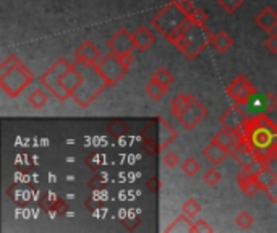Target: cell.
<instances>
[{
    "instance_id": "277c9868",
    "label": "cell",
    "mask_w": 277,
    "mask_h": 233,
    "mask_svg": "<svg viewBox=\"0 0 277 233\" xmlns=\"http://www.w3.org/2000/svg\"><path fill=\"white\" fill-rule=\"evenodd\" d=\"M70 67H72V64L67 59H59L53 62L47 72H44L39 78L42 86L49 92H52L59 100H62V102L70 97V94H68L64 89V86H62V75H64Z\"/></svg>"
},
{
    "instance_id": "83f0119b",
    "label": "cell",
    "mask_w": 277,
    "mask_h": 233,
    "mask_svg": "<svg viewBox=\"0 0 277 233\" xmlns=\"http://www.w3.org/2000/svg\"><path fill=\"white\" fill-rule=\"evenodd\" d=\"M235 223H237V227H238V228L246 230V228H250L253 223H255V217H253L250 212L242 211V212H238V214H237V217H235Z\"/></svg>"
},
{
    "instance_id": "d590c367",
    "label": "cell",
    "mask_w": 277,
    "mask_h": 233,
    "mask_svg": "<svg viewBox=\"0 0 277 233\" xmlns=\"http://www.w3.org/2000/svg\"><path fill=\"white\" fill-rule=\"evenodd\" d=\"M207 231H214V228L204 219H199L193 223V233H207Z\"/></svg>"
},
{
    "instance_id": "5b68a950",
    "label": "cell",
    "mask_w": 277,
    "mask_h": 233,
    "mask_svg": "<svg viewBox=\"0 0 277 233\" xmlns=\"http://www.w3.org/2000/svg\"><path fill=\"white\" fill-rule=\"evenodd\" d=\"M105 88H109V86H107V83L102 80V76L99 75L97 70L94 68L92 76L84 75L83 83L80 84V88L73 92L72 97L75 99V102H78V105H81L84 108V107H88L99 94H101Z\"/></svg>"
},
{
    "instance_id": "e0dca14e",
    "label": "cell",
    "mask_w": 277,
    "mask_h": 233,
    "mask_svg": "<svg viewBox=\"0 0 277 233\" xmlns=\"http://www.w3.org/2000/svg\"><path fill=\"white\" fill-rule=\"evenodd\" d=\"M212 139H215L219 144H222L224 147H227V149L232 152L235 147L242 143V138H240V135L237 133V131H232V130H227V128H222V130H219L217 133L214 135V138Z\"/></svg>"
},
{
    "instance_id": "603a6c76",
    "label": "cell",
    "mask_w": 277,
    "mask_h": 233,
    "mask_svg": "<svg viewBox=\"0 0 277 233\" xmlns=\"http://www.w3.org/2000/svg\"><path fill=\"white\" fill-rule=\"evenodd\" d=\"M191 217L188 215H180L175 222H172V225H169L165 228V231H191L193 233V222L190 220Z\"/></svg>"
},
{
    "instance_id": "7c38bea8",
    "label": "cell",
    "mask_w": 277,
    "mask_h": 233,
    "mask_svg": "<svg viewBox=\"0 0 277 233\" xmlns=\"http://www.w3.org/2000/svg\"><path fill=\"white\" fill-rule=\"evenodd\" d=\"M237 183H238V186H240V190L243 191L245 196H248V198H255L261 191V185L258 182V177L248 173L246 170H242V172L237 175Z\"/></svg>"
},
{
    "instance_id": "52a82bcc",
    "label": "cell",
    "mask_w": 277,
    "mask_h": 233,
    "mask_svg": "<svg viewBox=\"0 0 277 233\" xmlns=\"http://www.w3.org/2000/svg\"><path fill=\"white\" fill-rule=\"evenodd\" d=\"M227 96L238 105L250 104L256 96V88L245 75H238L227 86Z\"/></svg>"
},
{
    "instance_id": "7a4b0ae2",
    "label": "cell",
    "mask_w": 277,
    "mask_h": 233,
    "mask_svg": "<svg viewBox=\"0 0 277 233\" xmlns=\"http://www.w3.org/2000/svg\"><path fill=\"white\" fill-rule=\"evenodd\" d=\"M212 33L206 28V25H191L183 31V34L174 45L185 57L193 60L204 50L207 44H211Z\"/></svg>"
},
{
    "instance_id": "f546056e",
    "label": "cell",
    "mask_w": 277,
    "mask_h": 233,
    "mask_svg": "<svg viewBox=\"0 0 277 233\" xmlns=\"http://www.w3.org/2000/svg\"><path fill=\"white\" fill-rule=\"evenodd\" d=\"M243 0H217V5L227 13H234L242 7Z\"/></svg>"
},
{
    "instance_id": "f1b7e54d",
    "label": "cell",
    "mask_w": 277,
    "mask_h": 233,
    "mask_svg": "<svg viewBox=\"0 0 277 233\" xmlns=\"http://www.w3.org/2000/svg\"><path fill=\"white\" fill-rule=\"evenodd\" d=\"M187 17H188V20H190L191 23H193V25H206L207 18H209V17H207V13H206L204 10L196 9V7H195V9L187 15Z\"/></svg>"
},
{
    "instance_id": "ffe728a7",
    "label": "cell",
    "mask_w": 277,
    "mask_h": 233,
    "mask_svg": "<svg viewBox=\"0 0 277 233\" xmlns=\"http://www.w3.org/2000/svg\"><path fill=\"white\" fill-rule=\"evenodd\" d=\"M258 177V182H259V185H261V190L263 191H266L267 194L272 191V188L277 185V173L274 172V170H271V168H264L263 172L261 173H258L256 175Z\"/></svg>"
},
{
    "instance_id": "836d02e7",
    "label": "cell",
    "mask_w": 277,
    "mask_h": 233,
    "mask_svg": "<svg viewBox=\"0 0 277 233\" xmlns=\"http://www.w3.org/2000/svg\"><path fill=\"white\" fill-rule=\"evenodd\" d=\"M162 162H164V165H167L169 168H174V167L179 165L180 157H179V154H177V152L169 151V152H164V155H162Z\"/></svg>"
},
{
    "instance_id": "3957f363",
    "label": "cell",
    "mask_w": 277,
    "mask_h": 233,
    "mask_svg": "<svg viewBox=\"0 0 277 233\" xmlns=\"http://www.w3.org/2000/svg\"><path fill=\"white\" fill-rule=\"evenodd\" d=\"M33 78H34L33 72H31L23 62H20L15 68L9 70V72L4 75H0V88L10 97H18L21 92L26 89V86L31 84Z\"/></svg>"
},
{
    "instance_id": "6da1fadb",
    "label": "cell",
    "mask_w": 277,
    "mask_h": 233,
    "mask_svg": "<svg viewBox=\"0 0 277 233\" xmlns=\"http://www.w3.org/2000/svg\"><path fill=\"white\" fill-rule=\"evenodd\" d=\"M151 23L152 26L172 44L179 41L180 36L183 34V31L191 25V21L188 20L187 15L179 9L177 2H171L165 7H162V9L152 17Z\"/></svg>"
},
{
    "instance_id": "74e56055",
    "label": "cell",
    "mask_w": 277,
    "mask_h": 233,
    "mask_svg": "<svg viewBox=\"0 0 277 233\" xmlns=\"http://www.w3.org/2000/svg\"><path fill=\"white\" fill-rule=\"evenodd\" d=\"M120 62L123 65H125L127 68H130L133 64H135V57H133V52H125V53H120L119 55Z\"/></svg>"
},
{
    "instance_id": "8fae6325",
    "label": "cell",
    "mask_w": 277,
    "mask_h": 233,
    "mask_svg": "<svg viewBox=\"0 0 277 233\" xmlns=\"http://www.w3.org/2000/svg\"><path fill=\"white\" fill-rule=\"evenodd\" d=\"M109 49L110 52H114L115 55H120V53L125 52H133L135 47V41H133V34H130L125 28L119 29L110 39H109Z\"/></svg>"
},
{
    "instance_id": "4dcf8cb0",
    "label": "cell",
    "mask_w": 277,
    "mask_h": 233,
    "mask_svg": "<svg viewBox=\"0 0 277 233\" xmlns=\"http://www.w3.org/2000/svg\"><path fill=\"white\" fill-rule=\"evenodd\" d=\"M203 180H204L207 185H209V186H215L217 183H220L222 175H220L215 168H209V170H206V172H204Z\"/></svg>"
},
{
    "instance_id": "4316f807",
    "label": "cell",
    "mask_w": 277,
    "mask_h": 233,
    "mask_svg": "<svg viewBox=\"0 0 277 233\" xmlns=\"http://www.w3.org/2000/svg\"><path fill=\"white\" fill-rule=\"evenodd\" d=\"M182 212L185 215H188V217H195V215H198L199 212H201V204H199L195 198H190L183 203Z\"/></svg>"
},
{
    "instance_id": "cb8c5ba5",
    "label": "cell",
    "mask_w": 277,
    "mask_h": 233,
    "mask_svg": "<svg viewBox=\"0 0 277 233\" xmlns=\"http://www.w3.org/2000/svg\"><path fill=\"white\" fill-rule=\"evenodd\" d=\"M28 102H29V105H33L34 108H42L44 105H47L49 96H47V92H45L44 89L37 88V89H34L28 96Z\"/></svg>"
},
{
    "instance_id": "2e32d148",
    "label": "cell",
    "mask_w": 277,
    "mask_h": 233,
    "mask_svg": "<svg viewBox=\"0 0 277 233\" xmlns=\"http://www.w3.org/2000/svg\"><path fill=\"white\" fill-rule=\"evenodd\" d=\"M230 154L234 155L235 160H237L238 164H240L243 168L248 167V165L251 164V162L255 160V159L258 157V155H259L255 149H253V147H251L250 144H246L245 141H242L240 144H238V146H237L235 149H234L232 152H230Z\"/></svg>"
},
{
    "instance_id": "d4e9b609",
    "label": "cell",
    "mask_w": 277,
    "mask_h": 233,
    "mask_svg": "<svg viewBox=\"0 0 277 233\" xmlns=\"http://www.w3.org/2000/svg\"><path fill=\"white\" fill-rule=\"evenodd\" d=\"M152 78H154L156 81H159L160 84H162V86H165L167 89L172 86V84H174V80H175L174 75H172L171 72H169L167 68H164V67L157 68L156 72H154Z\"/></svg>"
},
{
    "instance_id": "30bf717a",
    "label": "cell",
    "mask_w": 277,
    "mask_h": 233,
    "mask_svg": "<svg viewBox=\"0 0 277 233\" xmlns=\"http://www.w3.org/2000/svg\"><path fill=\"white\" fill-rule=\"evenodd\" d=\"M101 59V50L91 41H83L75 50V60L81 67H94Z\"/></svg>"
},
{
    "instance_id": "1f68e13d",
    "label": "cell",
    "mask_w": 277,
    "mask_h": 233,
    "mask_svg": "<svg viewBox=\"0 0 277 233\" xmlns=\"http://www.w3.org/2000/svg\"><path fill=\"white\" fill-rule=\"evenodd\" d=\"M20 62L21 60L17 55H15V53H10V55L2 62V65H0V75H4V73L9 72V70L15 68V67L20 64Z\"/></svg>"
},
{
    "instance_id": "8992f818",
    "label": "cell",
    "mask_w": 277,
    "mask_h": 233,
    "mask_svg": "<svg viewBox=\"0 0 277 233\" xmlns=\"http://www.w3.org/2000/svg\"><path fill=\"white\" fill-rule=\"evenodd\" d=\"M94 68L97 70V73L102 76V80L107 83V86H115L128 72V68L122 64L119 55H115L114 52L105 53L104 57L99 59Z\"/></svg>"
},
{
    "instance_id": "ba28073f",
    "label": "cell",
    "mask_w": 277,
    "mask_h": 233,
    "mask_svg": "<svg viewBox=\"0 0 277 233\" xmlns=\"http://www.w3.org/2000/svg\"><path fill=\"white\" fill-rule=\"evenodd\" d=\"M248 115H246L242 107L235 104V105H230L227 110L219 116V123L222 125V128H227V130H232L240 133L243 130V127L248 123Z\"/></svg>"
},
{
    "instance_id": "d6a6232c",
    "label": "cell",
    "mask_w": 277,
    "mask_h": 233,
    "mask_svg": "<svg viewBox=\"0 0 277 233\" xmlns=\"http://www.w3.org/2000/svg\"><path fill=\"white\" fill-rule=\"evenodd\" d=\"M263 107L266 108V112L277 110V96L274 92H266L263 96Z\"/></svg>"
},
{
    "instance_id": "e575fe53",
    "label": "cell",
    "mask_w": 277,
    "mask_h": 233,
    "mask_svg": "<svg viewBox=\"0 0 277 233\" xmlns=\"http://www.w3.org/2000/svg\"><path fill=\"white\" fill-rule=\"evenodd\" d=\"M264 47L267 52L277 53V33H269L266 41H264Z\"/></svg>"
},
{
    "instance_id": "ac0fdd59",
    "label": "cell",
    "mask_w": 277,
    "mask_h": 233,
    "mask_svg": "<svg viewBox=\"0 0 277 233\" xmlns=\"http://www.w3.org/2000/svg\"><path fill=\"white\" fill-rule=\"evenodd\" d=\"M133 41H135V47L138 50H148L151 45L156 42V36L152 34V31L149 28L140 26L133 33Z\"/></svg>"
},
{
    "instance_id": "8d00e7d4",
    "label": "cell",
    "mask_w": 277,
    "mask_h": 233,
    "mask_svg": "<svg viewBox=\"0 0 277 233\" xmlns=\"http://www.w3.org/2000/svg\"><path fill=\"white\" fill-rule=\"evenodd\" d=\"M177 5H179V9L185 13V15H188L191 10L195 9V4H193V0H175Z\"/></svg>"
},
{
    "instance_id": "d6986e66",
    "label": "cell",
    "mask_w": 277,
    "mask_h": 233,
    "mask_svg": "<svg viewBox=\"0 0 277 233\" xmlns=\"http://www.w3.org/2000/svg\"><path fill=\"white\" fill-rule=\"evenodd\" d=\"M211 44L217 52L226 53L234 45V37L230 36L229 33H226V31H220V33H217V34H212Z\"/></svg>"
},
{
    "instance_id": "9c48e42d",
    "label": "cell",
    "mask_w": 277,
    "mask_h": 233,
    "mask_svg": "<svg viewBox=\"0 0 277 233\" xmlns=\"http://www.w3.org/2000/svg\"><path fill=\"white\" fill-rule=\"evenodd\" d=\"M206 115H207V108L195 97L193 100H191V104L185 108V112L180 116H177V120L182 123L183 128L193 130L195 127H198L199 123L203 122Z\"/></svg>"
},
{
    "instance_id": "44dd1931",
    "label": "cell",
    "mask_w": 277,
    "mask_h": 233,
    "mask_svg": "<svg viewBox=\"0 0 277 233\" xmlns=\"http://www.w3.org/2000/svg\"><path fill=\"white\" fill-rule=\"evenodd\" d=\"M193 99H195V96H191V94H179V96H175L172 99L171 110H172L175 119H177V116H180L185 112V108L191 104V100H193Z\"/></svg>"
},
{
    "instance_id": "484cf974",
    "label": "cell",
    "mask_w": 277,
    "mask_h": 233,
    "mask_svg": "<svg viewBox=\"0 0 277 233\" xmlns=\"http://www.w3.org/2000/svg\"><path fill=\"white\" fill-rule=\"evenodd\" d=\"M199 170H201V164L195 157H187L182 162V172L187 177H195Z\"/></svg>"
},
{
    "instance_id": "9a60e30c",
    "label": "cell",
    "mask_w": 277,
    "mask_h": 233,
    "mask_svg": "<svg viewBox=\"0 0 277 233\" xmlns=\"http://www.w3.org/2000/svg\"><path fill=\"white\" fill-rule=\"evenodd\" d=\"M83 80H84L83 72H80V70L76 68L75 65H72L64 75H62V86H64V89L72 97L73 92L80 88V84L83 83Z\"/></svg>"
},
{
    "instance_id": "5bb4252c",
    "label": "cell",
    "mask_w": 277,
    "mask_h": 233,
    "mask_svg": "<svg viewBox=\"0 0 277 233\" xmlns=\"http://www.w3.org/2000/svg\"><path fill=\"white\" fill-rule=\"evenodd\" d=\"M255 23L264 33H274V29L277 28V12L272 7H264L255 17Z\"/></svg>"
},
{
    "instance_id": "7402d4cb",
    "label": "cell",
    "mask_w": 277,
    "mask_h": 233,
    "mask_svg": "<svg viewBox=\"0 0 277 233\" xmlns=\"http://www.w3.org/2000/svg\"><path fill=\"white\" fill-rule=\"evenodd\" d=\"M144 91L148 92V96L152 99V100H156V102H159L160 99H162L165 96V92H167V88L162 86L159 81H156L154 78H151V81L146 84V88Z\"/></svg>"
},
{
    "instance_id": "f35d334b",
    "label": "cell",
    "mask_w": 277,
    "mask_h": 233,
    "mask_svg": "<svg viewBox=\"0 0 277 233\" xmlns=\"http://www.w3.org/2000/svg\"><path fill=\"white\" fill-rule=\"evenodd\" d=\"M146 185H148V190L152 191V193L159 191V190H160V186H162V183H160V178H157V177L151 178V180H149L148 183H146Z\"/></svg>"
},
{
    "instance_id": "4fadbf2b",
    "label": "cell",
    "mask_w": 277,
    "mask_h": 233,
    "mask_svg": "<svg viewBox=\"0 0 277 233\" xmlns=\"http://www.w3.org/2000/svg\"><path fill=\"white\" fill-rule=\"evenodd\" d=\"M203 155L211 162L212 165H219L222 164L229 155H230V151L227 147H224L222 144H219L215 139H211V143L207 144L204 149H203Z\"/></svg>"
}]
</instances>
